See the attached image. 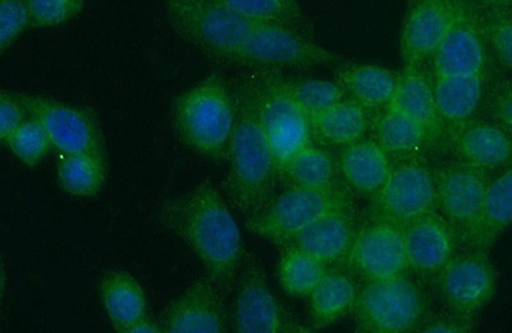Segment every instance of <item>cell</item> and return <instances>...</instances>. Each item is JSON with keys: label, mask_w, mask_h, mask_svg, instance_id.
<instances>
[{"label": "cell", "mask_w": 512, "mask_h": 333, "mask_svg": "<svg viewBox=\"0 0 512 333\" xmlns=\"http://www.w3.org/2000/svg\"><path fill=\"white\" fill-rule=\"evenodd\" d=\"M253 90L260 122L281 171L292 157L310 145L312 122L285 81H267Z\"/></svg>", "instance_id": "7"}, {"label": "cell", "mask_w": 512, "mask_h": 333, "mask_svg": "<svg viewBox=\"0 0 512 333\" xmlns=\"http://www.w3.org/2000/svg\"><path fill=\"white\" fill-rule=\"evenodd\" d=\"M310 122L313 131L320 138L346 147L363 139L368 130V117L364 107L356 100L347 98Z\"/></svg>", "instance_id": "28"}, {"label": "cell", "mask_w": 512, "mask_h": 333, "mask_svg": "<svg viewBox=\"0 0 512 333\" xmlns=\"http://www.w3.org/2000/svg\"><path fill=\"white\" fill-rule=\"evenodd\" d=\"M482 11H511L512 0H473Z\"/></svg>", "instance_id": "42"}, {"label": "cell", "mask_w": 512, "mask_h": 333, "mask_svg": "<svg viewBox=\"0 0 512 333\" xmlns=\"http://www.w3.org/2000/svg\"><path fill=\"white\" fill-rule=\"evenodd\" d=\"M488 173L461 162L448 166L436 179L437 205L457 234L469 239L483 211Z\"/></svg>", "instance_id": "11"}, {"label": "cell", "mask_w": 512, "mask_h": 333, "mask_svg": "<svg viewBox=\"0 0 512 333\" xmlns=\"http://www.w3.org/2000/svg\"><path fill=\"white\" fill-rule=\"evenodd\" d=\"M350 260L355 271L368 281L404 275L409 268L404 227L382 218L363 228L356 235Z\"/></svg>", "instance_id": "12"}, {"label": "cell", "mask_w": 512, "mask_h": 333, "mask_svg": "<svg viewBox=\"0 0 512 333\" xmlns=\"http://www.w3.org/2000/svg\"><path fill=\"white\" fill-rule=\"evenodd\" d=\"M31 25L27 0H2L0 3V49L11 47Z\"/></svg>", "instance_id": "37"}, {"label": "cell", "mask_w": 512, "mask_h": 333, "mask_svg": "<svg viewBox=\"0 0 512 333\" xmlns=\"http://www.w3.org/2000/svg\"><path fill=\"white\" fill-rule=\"evenodd\" d=\"M350 200L335 187L290 186L276 198H272L262 211L248 218V227L256 236L290 243L306 227L336 212L350 209Z\"/></svg>", "instance_id": "5"}, {"label": "cell", "mask_w": 512, "mask_h": 333, "mask_svg": "<svg viewBox=\"0 0 512 333\" xmlns=\"http://www.w3.org/2000/svg\"><path fill=\"white\" fill-rule=\"evenodd\" d=\"M327 272L326 264L296 246L286 249L278 264L282 289L294 298H309Z\"/></svg>", "instance_id": "29"}, {"label": "cell", "mask_w": 512, "mask_h": 333, "mask_svg": "<svg viewBox=\"0 0 512 333\" xmlns=\"http://www.w3.org/2000/svg\"><path fill=\"white\" fill-rule=\"evenodd\" d=\"M484 90V75L436 77L434 95L440 122L457 129L470 122L482 104Z\"/></svg>", "instance_id": "21"}, {"label": "cell", "mask_w": 512, "mask_h": 333, "mask_svg": "<svg viewBox=\"0 0 512 333\" xmlns=\"http://www.w3.org/2000/svg\"><path fill=\"white\" fill-rule=\"evenodd\" d=\"M408 114L422 123L429 134H433L440 126L438 118L434 86L419 67H406L397 80L395 95L390 107Z\"/></svg>", "instance_id": "25"}, {"label": "cell", "mask_w": 512, "mask_h": 333, "mask_svg": "<svg viewBox=\"0 0 512 333\" xmlns=\"http://www.w3.org/2000/svg\"><path fill=\"white\" fill-rule=\"evenodd\" d=\"M235 330L240 333H280L288 331L280 304L269 289L263 269L244 255L236 280Z\"/></svg>", "instance_id": "14"}, {"label": "cell", "mask_w": 512, "mask_h": 333, "mask_svg": "<svg viewBox=\"0 0 512 333\" xmlns=\"http://www.w3.org/2000/svg\"><path fill=\"white\" fill-rule=\"evenodd\" d=\"M164 13L182 39L218 58L274 67L290 27L250 20L213 0H163Z\"/></svg>", "instance_id": "2"}, {"label": "cell", "mask_w": 512, "mask_h": 333, "mask_svg": "<svg viewBox=\"0 0 512 333\" xmlns=\"http://www.w3.org/2000/svg\"><path fill=\"white\" fill-rule=\"evenodd\" d=\"M512 225V164L489 182L483 211L468 241L489 252Z\"/></svg>", "instance_id": "22"}, {"label": "cell", "mask_w": 512, "mask_h": 333, "mask_svg": "<svg viewBox=\"0 0 512 333\" xmlns=\"http://www.w3.org/2000/svg\"><path fill=\"white\" fill-rule=\"evenodd\" d=\"M376 134L387 154H409L423 147L429 131L408 114L388 108L377 122Z\"/></svg>", "instance_id": "30"}, {"label": "cell", "mask_w": 512, "mask_h": 333, "mask_svg": "<svg viewBox=\"0 0 512 333\" xmlns=\"http://www.w3.org/2000/svg\"><path fill=\"white\" fill-rule=\"evenodd\" d=\"M465 13L456 0H424L411 4L400 39L406 67H420L432 58Z\"/></svg>", "instance_id": "10"}, {"label": "cell", "mask_w": 512, "mask_h": 333, "mask_svg": "<svg viewBox=\"0 0 512 333\" xmlns=\"http://www.w3.org/2000/svg\"><path fill=\"white\" fill-rule=\"evenodd\" d=\"M280 172L291 186L323 189L333 186L336 168L335 162L326 150L310 144L292 157Z\"/></svg>", "instance_id": "31"}, {"label": "cell", "mask_w": 512, "mask_h": 333, "mask_svg": "<svg viewBox=\"0 0 512 333\" xmlns=\"http://www.w3.org/2000/svg\"><path fill=\"white\" fill-rule=\"evenodd\" d=\"M163 332L162 322L160 319H155L149 314H146L139 321H136L134 325L127 328L125 333H159Z\"/></svg>", "instance_id": "41"}, {"label": "cell", "mask_w": 512, "mask_h": 333, "mask_svg": "<svg viewBox=\"0 0 512 333\" xmlns=\"http://www.w3.org/2000/svg\"><path fill=\"white\" fill-rule=\"evenodd\" d=\"M478 21L486 36L489 50L512 74V12L484 11Z\"/></svg>", "instance_id": "35"}, {"label": "cell", "mask_w": 512, "mask_h": 333, "mask_svg": "<svg viewBox=\"0 0 512 333\" xmlns=\"http://www.w3.org/2000/svg\"><path fill=\"white\" fill-rule=\"evenodd\" d=\"M419 2H424V0H410V6H411V4H415V3H419Z\"/></svg>", "instance_id": "43"}, {"label": "cell", "mask_w": 512, "mask_h": 333, "mask_svg": "<svg viewBox=\"0 0 512 333\" xmlns=\"http://www.w3.org/2000/svg\"><path fill=\"white\" fill-rule=\"evenodd\" d=\"M488 108L493 121L512 135V80L502 81L493 89Z\"/></svg>", "instance_id": "39"}, {"label": "cell", "mask_w": 512, "mask_h": 333, "mask_svg": "<svg viewBox=\"0 0 512 333\" xmlns=\"http://www.w3.org/2000/svg\"><path fill=\"white\" fill-rule=\"evenodd\" d=\"M441 293L448 307L474 317L495 298L497 273L488 252L472 249L455 255L441 272Z\"/></svg>", "instance_id": "9"}, {"label": "cell", "mask_w": 512, "mask_h": 333, "mask_svg": "<svg viewBox=\"0 0 512 333\" xmlns=\"http://www.w3.org/2000/svg\"><path fill=\"white\" fill-rule=\"evenodd\" d=\"M235 123V97L226 82L216 76L184 91L173 107L178 138L186 147L210 159L226 157Z\"/></svg>", "instance_id": "4"}, {"label": "cell", "mask_w": 512, "mask_h": 333, "mask_svg": "<svg viewBox=\"0 0 512 333\" xmlns=\"http://www.w3.org/2000/svg\"><path fill=\"white\" fill-rule=\"evenodd\" d=\"M4 145L27 167L38 166L53 148L44 126L32 116L9 136Z\"/></svg>", "instance_id": "34"}, {"label": "cell", "mask_w": 512, "mask_h": 333, "mask_svg": "<svg viewBox=\"0 0 512 333\" xmlns=\"http://www.w3.org/2000/svg\"><path fill=\"white\" fill-rule=\"evenodd\" d=\"M455 147L463 162L488 173L512 164V135L492 121H473L457 129Z\"/></svg>", "instance_id": "18"}, {"label": "cell", "mask_w": 512, "mask_h": 333, "mask_svg": "<svg viewBox=\"0 0 512 333\" xmlns=\"http://www.w3.org/2000/svg\"><path fill=\"white\" fill-rule=\"evenodd\" d=\"M224 296L212 278H198L164 310L160 322L168 333H223L227 331Z\"/></svg>", "instance_id": "15"}, {"label": "cell", "mask_w": 512, "mask_h": 333, "mask_svg": "<svg viewBox=\"0 0 512 333\" xmlns=\"http://www.w3.org/2000/svg\"><path fill=\"white\" fill-rule=\"evenodd\" d=\"M473 317L456 314L450 317L432 319L422 326L423 332L436 333H466L474 330Z\"/></svg>", "instance_id": "40"}, {"label": "cell", "mask_w": 512, "mask_h": 333, "mask_svg": "<svg viewBox=\"0 0 512 333\" xmlns=\"http://www.w3.org/2000/svg\"><path fill=\"white\" fill-rule=\"evenodd\" d=\"M31 25L53 29L67 25L84 11L85 0H27Z\"/></svg>", "instance_id": "36"}, {"label": "cell", "mask_w": 512, "mask_h": 333, "mask_svg": "<svg viewBox=\"0 0 512 333\" xmlns=\"http://www.w3.org/2000/svg\"><path fill=\"white\" fill-rule=\"evenodd\" d=\"M29 117L30 113L20 95L2 91L0 94V139L3 144Z\"/></svg>", "instance_id": "38"}, {"label": "cell", "mask_w": 512, "mask_h": 333, "mask_svg": "<svg viewBox=\"0 0 512 333\" xmlns=\"http://www.w3.org/2000/svg\"><path fill=\"white\" fill-rule=\"evenodd\" d=\"M358 290L354 281L341 272H327L310 294V312L315 327L333 325L355 308Z\"/></svg>", "instance_id": "26"}, {"label": "cell", "mask_w": 512, "mask_h": 333, "mask_svg": "<svg viewBox=\"0 0 512 333\" xmlns=\"http://www.w3.org/2000/svg\"><path fill=\"white\" fill-rule=\"evenodd\" d=\"M399 76L376 65H351L340 68L337 81L364 108L390 107Z\"/></svg>", "instance_id": "24"}, {"label": "cell", "mask_w": 512, "mask_h": 333, "mask_svg": "<svg viewBox=\"0 0 512 333\" xmlns=\"http://www.w3.org/2000/svg\"><path fill=\"white\" fill-rule=\"evenodd\" d=\"M488 44L478 18L465 13L434 53L436 77L486 75Z\"/></svg>", "instance_id": "17"}, {"label": "cell", "mask_w": 512, "mask_h": 333, "mask_svg": "<svg viewBox=\"0 0 512 333\" xmlns=\"http://www.w3.org/2000/svg\"><path fill=\"white\" fill-rule=\"evenodd\" d=\"M100 300L114 331L125 333L128 327L148 314L143 286L130 272L113 269L100 284Z\"/></svg>", "instance_id": "20"}, {"label": "cell", "mask_w": 512, "mask_h": 333, "mask_svg": "<svg viewBox=\"0 0 512 333\" xmlns=\"http://www.w3.org/2000/svg\"><path fill=\"white\" fill-rule=\"evenodd\" d=\"M107 180L103 153L63 155L58 164V181L67 194L77 198H93Z\"/></svg>", "instance_id": "27"}, {"label": "cell", "mask_w": 512, "mask_h": 333, "mask_svg": "<svg viewBox=\"0 0 512 333\" xmlns=\"http://www.w3.org/2000/svg\"><path fill=\"white\" fill-rule=\"evenodd\" d=\"M213 2L253 21L290 27L296 31L304 27L303 12L297 0H213Z\"/></svg>", "instance_id": "32"}, {"label": "cell", "mask_w": 512, "mask_h": 333, "mask_svg": "<svg viewBox=\"0 0 512 333\" xmlns=\"http://www.w3.org/2000/svg\"><path fill=\"white\" fill-rule=\"evenodd\" d=\"M436 205V180L418 163L393 168L378 193V208L384 220L401 226L432 213Z\"/></svg>", "instance_id": "13"}, {"label": "cell", "mask_w": 512, "mask_h": 333, "mask_svg": "<svg viewBox=\"0 0 512 333\" xmlns=\"http://www.w3.org/2000/svg\"><path fill=\"white\" fill-rule=\"evenodd\" d=\"M285 82L292 97L310 121L346 99V91L338 82L319 79Z\"/></svg>", "instance_id": "33"}, {"label": "cell", "mask_w": 512, "mask_h": 333, "mask_svg": "<svg viewBox=\"0 0 512 333\" xmlns=\"http://www.w3.org/2000/svg\"><path fill=\"white\" fill-rule=\"evenodd\" d=\"M391 170L388 154L376 141L361 139L347 145L342 153V175L360 194H378Z\"/></svg>", "instance_id": "23"}, {"label": "cell", "mask_w": 512, "mask_h": 333, "mask_svg": "<svg viewBox=\"0 0 512 333\" xmlns=\"http://www.w3.org/2000/svg\"><path fill=\"white\" fill-rule=\"evenodd\" d=\"M424 309L422 291L404 275L369 281L356 299V326L368 333L409 332L422 321Z\"/></svg>", "instance_id": "6"}, {"label": "cell", "mask_w": 512, "mask_h": 333, "mask_svg": "<svg viewBox=\"0 0 512 333\" xmlns=\"http://www.w3.org/2000/svg\"><path fill=\"white\" fill-rule=\"evenodd\" d=\"M233 97L236 123L227 154L226 193L232 207L250 218L271 202L280 167L260 122L254 90L246 86Z\"/></svg>", "instance_id": "3"}, {"label": "cell", "mask_w": 512, "mask_h": 333, "mask_svg": "<svg viewBox=\"0 0 512 333\" xmlns=\"http://www.w3.org/2000/svg\"><path fill=\"white\" fill-rule=\"evenodd\" d=\"M406 255L420 275H438L456 255L457 232L445 217L428 213L404 226Z\"/></svg>", "instance_id": "16"}, {"label": "cell", "mask_w": 512, "mask_h": 333, "mask_svg": "<svg viewBox=\"0 0 512 333\" xmlns=\"http://www.w3.org/2000/svg\"><path fill=\"white\" fill-rule=\"evenodd\" d=\"M356 235L350 212H336L306 227L290 243L327 266L350 257Z\"/></svg>", "instance_id": "19"}, {"label": "cell", "mask_w": 512, "mask_h": 333, "mask_svg": "<svg viewBox=\"0 0 512 333\" xmlns=\"http://www.w3.org/2000/svg\"><path fill=\"white\" fill-rule=\"evenodd\" d=\"M162 220L169 230L189 246L203 264L205 275L224 294L236 285L244 259L239 225L218 187L209 180L168 200Z\"/></svg>", "instance_id": "1"}, {"label": "cell", "mask_w": 512, "mask_h": 333, "mask_svg": "<svg viewBox=\"0 0 512 333\" xmlns=\"http://www.w3.org/2000/svg\"><path fill=\"white\" fill-rule=\"evenodd\" d=\"M30 116L38 118L62 155L103 153V140L89 113L39 94H18Z\"/></svg>", "instance_id": "8"}]
</instances>
